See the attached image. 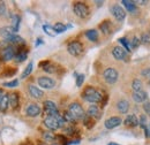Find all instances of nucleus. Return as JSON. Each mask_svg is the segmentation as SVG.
<instances>
[{
	"instance_id": "obj_1",
	"label": "nucleus",
	"mask_w": 150,
	"mask_h": 145,
	"mask_svg": "<svg viewBox=\"0 0 150 145\" xmlns=\"http://www.w3.org/2000/svg\"><path fill=\"white\" fill-rule=\"evenodd\" d=\"M82 97L89 101V103H93V104H97V103H100L102 99H103V96L102 93L98 90H96L93 87H88L86 88V90L83 91L82 93Z\"/></svg>"
},
{
	"instance_id": "obj_2",
	"label": "nucleus",
	"mask_w": 150,
	"mask_h": 145,
	"mask_svg": "<svg viewBox=\"0 0 150 145\" xmlns=\"http://www.w3.org/2000/svg\"><path fill=\"white\" fill-rule=\"evenodd\" d=\"M68 112L73 115V118H74L75 120H81V119L83 120L84 116H86L84 111H83L82 106H81L79 103H73V104H71Z\"/></svg>"
},
{
	"instance_id": "obj_3",
	"label": "nucleus",
	"mask_w": 150,
	"mask_h": 145,
	"mask_svg": "<svg viewBox=\"0 0 150 145\" xmlns=\"http://www.w3.org/2000/svg\"><path fill=\"white\" fill-rule=\"evenodd\" d=\"M74 13L79 18H87L89 15V8L84 2H76L74 5Z\"/></svg>"
},
{
	"instance_id": "obj_4",
	"label": "nucleus",
	"mask_w": 150,
	"mask_h": 145,
	"mask_svg": "<svg viewBox=\"0 0 150 145\" xmlns=\"http://www.w3.org/2000/svg\"><path fill=\"white\" fill-rule=\"evenodd\" d=\"M67 50H68L69 54L74 55V56H77V55H80L83 52V45H82L80 42H77V40H73V42H71V43L68 44Z\"/></svg>"
},
{
	"instance_id": "obj_5",
	"label": "nucleus",
	"mask_w": 150,
	"mask_h": 145,
	"mask_svg": "<svg viewBox=\"0 0 150 145\" xmlns=\"http://www.w3.org/2000/svg\"><path fill=\"white\" fill-rule=\"evenodd\" d=\"M14 56H15V47L12 46V45L6 46V47L2 49L1 52H0V58H1L2 61H9V60H12Z\"/></svg>"
},
{
	"instance_id": "obj_6",
	"label": "nucleus",
	"mask_w": 150,
	"mask_h": 145,
	"mask_svg": "<svg viewBox=\"0 0 150 145\" xmlns=\"http://www.w3.org/2000/svg\"><path fill=\"white\" fill-rule=\"evenodd\" d=\"M44 111H45V113H46L47 116H57L59 114L57 105L53 101H51V100L44 101Z\"/></svg>"
},
{
	"instance_id": "obj_7",
	"label": "nucleus",
	"mask_w": 150,
	"mask_h": 145,
	"mask_svg": "<svg viewBox=\"0 0 150 145\" xmlns=\"http://www.w3.org/2000/svg\"><path fill=\"white\" fill-rule=\"evenodd\" d=\"M103 76H104V80H105L108 83L113 84V83H115L117 80H118V72H117L114 68H108V69L104 70Z\"/></svg>"
},
{
	"instance_id": "obj_8",
	"label": "nucleus",
	"mask_w": 150,
	"mask_h": 145,
	"mask_svg": "<svg viewBox=\"0 0 150 145\" xmlns=\"http://www.w3.org/2000/svg\"><path fill=\"white\" fill-rule=\"evenodd\" d=\"M38 84H39V87H42V88H44V89H52V88H54L56 82H54V80L51 78V77L42 76V77L38 78Z\"/></svg>"
},
{
	"instance_id": "obj_9",
	"label": "nucleus",
	"mask_w": 150,
	"mask_h": 145,
	"mask_svg": "<svg viewBox=\"0 0 150 145\" xmlns=\"http://www.w3.org/2000/svg\"><path fill=\"white\" fill-rule=\"evenodd\" d=\"M110 11H111V14H112L113 16L117 18L118 21H124L125 18H126L125 11H124L122 7H120L119 5H113Z\"/></svg>"
},
{
	"instance_id": "obj_10",
	"label": "nucleus",
	"mask_w": 150,
	"mask_h": 145,
	"mask_svg": "<svg viewBox=\"0 0 150 145\" xmlns=\"http://www.w3.org/2000/svg\"><path fill=\"white\" fill-rule=\"evenodd\" d=\"M44 126L50 130H57V129L60 128L56 116H46L44 119Z\"/></svg>"
},
{
	"instance_id": "obj_11",
	"label": "nucleus",
	"mask_w": 150,
	"mask_h": 145,
	"mask_svg": "<svg viewBox=\"0 0 150 145\" xmlns=\"http://www.w3.org/2000/svg\"><path fill=\"white\" fill-rule=\"evenodd\" d=\"M112 54L117 60H125V59L127 58V52H126L125 49L121 47V46H115V47H113Z\"/></svg>"
},
{
	"instance_id": "obj_12",
	"label": "nucleus",
	"mask_w": 150,
	"mask_h": 145,
	"mask_svg": "<svg viewBox=\"0 0 150 145\" xmlns=\"http://www.w3.org/2000/svg\"><path fill=\"white\" fill-rule=\"evenodd\" d=\"M40 107L38 106L37 104H30L27 109H25V113H27V115L28 116H30V118H35V116H38L39 114H40Z\"/></svg>"
},
{
	"instance_id": "obj_13",
	"label": "nucleus",
	"mask_w": 150,
	"mask_h": 145,
	"mask_svg": "<svg viewBox=\"0 0 150 145\" xmlns=\"http://www.w3.org/2000/svg\"><path fill=\"white\" fill-rule=\"evenodd\" d=\"M88 116H90V118H93L95 120H99L100 118H102V111L100 108L98 107V106H96V105H93V106H90L89 108H88V114H87Z\"/></svg>"
},
{
	"instance_id": "obj_14",
	"label": "nucleus",
	"mask_w": 150,
	"mask_h": 145,
	"mask_svg": "<svg viewBox=\"0 0 150 145\" xmlns=\"http://www.w3.org/2000/svg\"><path fill=\"white\" fill-rule=\"evenodd\" d=\"M121 122L122 121H121V119L119 116H112V118H110V119H108L105 121V128L106 129H113V128L120 126Z\"/></svg>"
},
{
	"instance_id": "obj_15",
	"label": "nucleus",
	"mask_w": 150,
	"mask_h": 145,
	"mask_svg": "<svg viewBox=\"0 0 150 145\" xmlns=\"http://www.w3.org/2000/svg\"><path fill=\"white\" fill-rule=\"evenodd\" d=\"M6 43L12 44V46H23L24 45V39L22 37L18 36V35H13L12 37H9L8 39H5Z\"/></svg>"
},
{
	"instance_id": "obj_16",
	"label": "nucleus",
	"mask_w": 150,
	"mask_h": 145,
	"mask_svg": "<svg viewBox=\"0 0 150 145\" xmlns=\"http://www.w3.org/2000/svg\"><path fill=\"white\" fill-rule=\"evenodd\" d=\"M133 99L135 103H144L147 100V92L143 90L133 92Z\"/></svg>"
},
{
	"instance_id": "obj_17",
	"label": "nucleus",
	"mask_w": 150,
	"mask_h": 145,
	"mask_svg": "<svg viewBox=\"0 0 150 145\" xmlns=\"http://www.w3.org/2000/svg\"><path fill=\"white\" fill-rule=\"evenodd\" d=\"M117 108L120 113L126 114L128 112V109H129V103L126 99H121V100H119L117 103Z\"/></svg>"
},
{
	"instance_id": "obj_18",
	"label": "nucleus",
	"mask_w": 150,
	"mask_h": 145,
	"mask_svg": "<svg viewBox=\"0 0 150 145\" xmlns=\"http://www.w3.org/2000/svg\"><path fill=\"white\" fill-rule=\"evenodd\" d=\"M29 93L35 99H40L43 97V94H44L43 91L40 90L39 88H37V87H35V85H29Z\"/></svg>"
},
{
	"instance_id": "obj_19",
	"label": "nucleus",
	"mask_w": 150,
	"mask_h": 145,
	"mask_svg": "<svg viewBox=\"0 0 150 145\" xmlns=\"http://www.w3.org/2000/svg\"><path fill=\"white\" fill-rule=\"evenodd\" d=\"M124 123L127 127H136V126H139V119L135 115L131 114V115H127V118L125 119Z\"/></svg>"
},
{
	"instance_id": "obj_20",
	"label": "nucleus",
	"mask_w": 150,
	"mask_h": 145,
	"mask_svg": "<svg viewBox=\"0 0 150 145\" xmlns=\"http://www.w3.org/2000/svg\"><path fill=\"white\" fill-rule=\"evenodd\" d=\"M13 35H15L14 30L12 27H4L0 29V36L4 37L5 39H8L9 37H12Z\"/></svg>"
},
{
	"instance_id": "obj_21",
	"label": "nucleus",
	"mask_w": 150,
	"mask_h": 145,
	"mask_svg": "<svg viewBox=\"0 0 150 145\" xmlns=\"http://www.w3.org/2000/svg\"><path fill=\"white\" fill-rule=\"evenodd\" d=\"M8 105H9V94L5 93L1 101H0V111L1 112H6V109L8 108Z\"/></svg>"
},
{
	"instance_id": "obj_22",
	"label": "nucleus",
	"mask_w": 150,
	"mask_h": 145,
	"mask_svg": "<svg viewBox=\"0 0 150 145\" xmlns=\"http://www.w3.org/2000/svg\"><path fill=\"white\" fill-rule=\"evenodd\" d=\"M9 105L13 108H16L19 106V94L18 93H12L9 94Z\"/></svg>"
},
{
	"instance_id": "obj_23",
	"label": "nucleus",
	"mask_w": 150,
	"mask_h": 145,
	"mask_svg": "<svg viewBox=\"0 0 150 145\" xmlns=\"http://www.w3.org/2000/svg\"><path fill=\"white\" fill-rule=\"evenodd\" d=\"M86 36H87V38L89 40H91V42H97V39H98V32H97V30L91 29V30H88L86 32Z\"/></svg>"
},
{
	"instance_id": "obj_24",
	"label": "nucleus",
	"mask_w": 150,
	"mask_h": 145,
	"mask_svg": "<svg viewBox=\"0 0 150 145\" xmlns=\"http://www.w3.org/2000/svg\"><path fill=\"white\" fill-rule=\"evenodd\" d=\"M122 5H125L126 9L128 12H134L136 9V5L134 1H129V0H122Z\"/></svg>"
},
{
	"instance_id": "obj_25",
	"label": "nucleus",
	"mask_w": 150,
	"mask_h": 145,
	"mask_svg": "<svg viewBox=\"0 0 150 145\" xmlns=\"http://www.w3.org/2000/svg\"><path fill=\"white\" fill-rule=\"evenodd\" d=\"M33 68H34V63H33V62H29V63H28V66L24 68V70H23V72H22L21 77H22V78L28 77V76L31 74V72H33Z\"/></svg>"
},
{
	"instance_id": "obj_26",
	"label": "nucleus",
	"mask_w": 150,
	"mask_h": 145,
	"mask_svg": "<svg viewBox=\"0 0 150 145\" xmlns=\"http://www.w3.org/2000/svg\"><path fill=\"white\" fill-rule=\"evenodd\" d=\"M66 29H67V27H66L64 23H60V22L56 23V24H54V27H53V30L56 31V34L65 32V31H66Z\"/></svg>"
},
{
	"instance_id": "obj_27",
	"label": "nucleus",
	"mask_w": 150,
	"mask_h": 145,
	"mask_svg": "<svg viewBox=\"0 0 150 145\" xmlns=\"http://www.w3.org/2000/svg\"><path fill=\"white\" fill-rule=\"evenodd\" d=\"M132 88H133V92H136V91H141L142 90V82L140 80H134L133 83H132Z\"/></svg>"
},
{
	"instance_id": "obj_28",
	"label": "nucleus",
	"mask_w": 150,
	"mask_h": 145,
	"mask_svg": "<svg viewBox=\"0 0 150 145\" xmlns=\"http://www.w3.org/2000/svg\"><path fill=\"white\" fill-rule=\"evenodd\" d=\"M43 138L46 141V142H53L56 139V136L54 134H52L51 131H44L43 132Z\"/></svg>"
},
{
	"instance_id": "obj_29",
	"label": "nucleus",
	"mask_w": 150,
	"mask_h": 145,
	"mask_svg": "<svg viewBox=\"0 0 150 145\" xmlns=\"http://www.w3.org/2000/svg\"><path fill=\"white\" fill-rule=\"evenodd\" d=\"M20 22H21V18L18 16V15H15L14 18H13V25H12V28H13V30H14V32H18L20 29Z\"/></svg>"
},
{
	"instance_id": "obj_30",
	"label": "nucleus",
	"mask_w": 150,
	"mask_h": 145,
	"mask_svg": "<svg viewBox=\"0 0 150 145\" xmlns=\"http://www.w3.org/2000/svg\"><path fill=\"white\" fill-rule=\"evenodd\" d=\"M43 30L49 35V36H56V31L53 30V27H51V25H49V24H44L43 25Z\"/></svg>"
},
{
	"instance_id": "obj_31",
	"label": "nucleus",
	"mask_w": 150,
	"mask_h": 145,
	"mask_svg": "<svg viewBox=\"0 0 150 145\" xmlns=\"http://www.w3.org/2000/svg\"><path fill=\"white\" fill-rule=\"evenodd\" d=\"M100 30L104 32V34H110V22L109 21H104L100 25H99Z\"/></svg>"
},
{
	"instance_id": "obj_32",
	"label": "nucleus",
	"mask_w": 150,
	"mask_h": 145,
	"mask_svg": "<svg viewBox=\"0 0 150 145\" xmlns=\"http://www.w3.org/2000/svg\"><path fill=\"white\" fill-rule=\"evenodd\" d=\"M62 118H64V120H65V122H69V123H73L75 122L76 120H75L74 118H73V115L67 111V112H65L64 113V115H62Z\"/></svg>"
},
{
	"instance_id": "obj_33",
	"label": "nucleus",
	"mask_w": 150,
	"mask_h": 145,
	"mask_svg": "<svg viewBox=\"0 0 150 145\" xmlns=\"http://www.w3.org/2000/svg\"><path fill=\"white\" fill-rule=\"evenodd\" d=\"M83 122H84V126H86L87 128H93V127H94L95 121L93 120V118H90V116H88V115H86V116H84Z\"/></svg>"
},
{
	"instance_id": "obj_34",
	"label": "nucleus",
	"mask_w": 150,
	"mask_h": 145,
	"mask_svg": "<svg viewBox=\"0 0 150 145\" xmlns=\"http://www.w3.org/2000/svg\"><path fill=\"white\" fill-rule=\"evenodd\" d=\"M119 42H120V44H122V45L125 46V51H126V52H129V51H131L129 42H128L126 38H119Z\"/></svg>"
},
{
	"instance_id": "obj_35",
	"label": "nucleus",
	"mask_w": 150,
	"mask_h": 145,
	"mask_svg": "<svg viewBox=\"0 0 150 145\" xmlns=\"http://www.w3.org/2000/svg\"><path fill=\"white\" fill-rule=\"evenodd\" d=\"M140 39L137 38V37H133V39H132V42H129V45H131V49H136V47H139V45H140Z\"/></svg>"
},
{
	"instance_id": "obj_36",
	"label": "nucleus",
	"mask_w": 150,
	"mask_h": 145,
	"mask_svg": "<svg viewBox=\"0 0 150 145\" xmlns=\"http://www.w3.org/2000/svg\"><path fill=\"white\" fill-rule=\"evenodd\" d=\"M139 125L143 128L144 130L148 129V128H147V118H146V115H141V118H140V120H139Z\"/></svg>"
},
{
	"instance_id": "obj_37",
	"label": "nucleus",
	"mask_w": 150,
	"mask_h": 145,
	"mask_svg": "<svg viewBox=\"0 0 150 145\" xmlns=\"http://www.w3.org/2000/svg\"><path fill=\"white\" fill-rule=\"evenodd\" d=\"M18 84H19V81H18V80H13V81H11V82H6L4 85L7 87V88H15Z\"/></svg>"
},
{
	"instance_id": "obj_38",
	"label": "nucleus",
	"mask_w": 150,
	"mask_h": 145,
	"mask_svg": "<svg viewBox=\"0 0 150 145\" xmlns=\"http://www.w3.org/2000/svg\"><path fill=\"white\" fill-rule=\"evenodd\" d=\"M140 42L143 43V44H150V35L149 34H143Z\"/></svg>"
},
{
	"instance_id": "obj_39",
	"label": "nucleus",
	"mask_w": 150,
	"mask_h": 145,
	"mask_svg": "<svg viewBox=\"0 0 150 145\" xmlns=\"http://www.w3.org/2000/svg\"><path fill=\"white\" fill-rule=\"evenodd\" d=\"M83 82H84V75H79L77 76V78H76V85L77 87H81L82 84H83Z\"/></svg>"
},
{
	"instance_id": "obj_40",
	"label": "nucleus",
	"mask_w": 150,
	"mask_h": 145,
	"mask_svg": "<svg viewBox=\"0 0 150 145\" xmlns=\"http://www.w3.org/2000/svg\"><path fill=\"white\" fill-rule=\"evenodd\" d=\"M143 109H144V112L150 115V101H144V104H143Z\"/></svg>"
},
{
	"instance_id": "obj_41",
	"label": "nucleus",
	"mask_w": 150,
	"mask_h": 145,
	"mask_svg": "<svg viewBox=\"0 0 150 145\" xmlns=\"http://www.w3.org/2000/svg\"><path fill=\"white\" fill-rule=\"evenodd\" d=\"M74 131H75L74 128L72 127V126H71V127H67L66 129H65V134H66V135H73Z\"/></svg>"
},
{
	"instance_id": "obj_42",
	"label": "nucleus",
	"mask_w": 150,
	"mask_h": 145,
	"mask_svg": "<svg viewBox=\"0 0 150 145\" xmlns=\"http://www.w3.org/2000/svg\"><path fill=\"white\" fill-rule=\"evenodd\" d=\"M5 12H6V7H5V5H4V4H0V16L4 15Z\"/></svg>"
},
{
	"instance_id": "obj_43",
	"label": "nucleus",
	"mask_w": 150,
	"mask_h": 145,
	"mask_svg": "<svg viewBox=\"0 0 150 145\" xmlns=\"http://www.w3.org/2000/svg\"><path fill=\"white\" fill-rule=\"evenodd\" d=\"M149 72H150V68H147V69H144V70L142 72V75H143V76H149Z\"/></svg>"
},
{
	"instance_id": "obj_44",
	"label": "nucleus",
	"mask_w": 150,
	"mask_h": 145,
	"mask_svg": "<svg viewBox=\"0 0 150 145\" xmlns=\"http://www.w3.org/2000/svg\"><path fill=\"white\" fill-rule=\"evenodd\" d=\"M40 44H43V39L38 38V39H37V43H36V46H38V45H40Z\"/></svg>"
},
{
	"instance_id": "obj_45",
	"label": "nucleus",
	"mask_w": 150,
	"mask_h": 145,
	"mask_svg": "<svg viewBox=\"0 0 150 145\" xmlns=\"http://www.w3.org/2000/svg\"><path fill=\"white\" fill-rule=\"evenodd\" d=\"M4 94H5V93H4V90L0 89V101H1V99H2V97H4Z\"/></svg>"
},
{
	"instance_id": "obj_46",
	"label": "nucleus",
	"mask_w": 150,
	"mask_h": 145,
	"mask_svg": "<svg viewBox=\"0 0 150 145\" xmlns=\"http://www.w3.org/2000/svg\"><path fill=\"white\" fill-rule=\"evenodd\" d=\"M108 145H119V144H117V143H109Z\"/></svg>"
},
{
	"instance_id": "obj_47",
	"label": "nucleus",
	"mask_w": 150,
	"mask_h": 145,
	"mask_svg": "<svg viewBox=\"0 0 150 145\" xmlns=\"http://www.w3.org/2000/svg\"><path fill=\"white\" fill-rule=\"evenodd\" d=\"M148 131H149V138H150V123H149V128H148Z\"/></svg>"
},
{
	"instance_id": "obj_48",
	"label": "nucleus",
	"mask_w": 150,
	"mask_h": 145,
	"mask_svg": "<svg viewBox=\"0 0 150 145\" xmlns=\"http://www.w3.org/2000/svg\"><path fill=\"white\" fill-rule=\"evenodd\" d=\"M52 145H60V144H58V143H53Z\"/></svg>"
},
{
	"instance_id": "obj_49",
	"label": "nucleus",
	"mask_w": 150,
	"mask_h": 145,
	"mask_svg": "<svg viewBox=\"0 0 150 145\" xmlns=\"http://www.w3.org/2000/svg\"><path fill=\"white\" fill-rule=\"evenodd\" d=\"M149 77H150V72H149Z\"/></svg>"
},
{
	"instance_id": "obj_50",
	"label": "nucleus",
	"mask_w": 150,
	"mask_h": 145,
	"mask_svg": "<svg viewBox=\"0 0 150 145\" xmlns=\"http://www.w3.org/2000/svg\"><path fill=\"white\" fill-rule=\"evenodd\" d=\"M0 135H1V132H0Z\"/></svg>"
}]
</instances>
